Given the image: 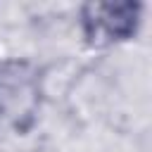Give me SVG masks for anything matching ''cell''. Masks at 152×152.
Returning <instances> with one entry per match:
<instances>
[{"label":"cell","instance_id":"1","mask_svg":"<svg viewBox=\"0 0 152 152\" xmlns=\"http://www.w3.org/2000/svg\"><path fill=\"white\" fill-rule=\"evenodd\" d=\"M138 5L131 2H95L83 12L86 33L95 43L121 40L135 31Z\"/></svg>","mask_w":152,"mask_h":152}]
</instances>
